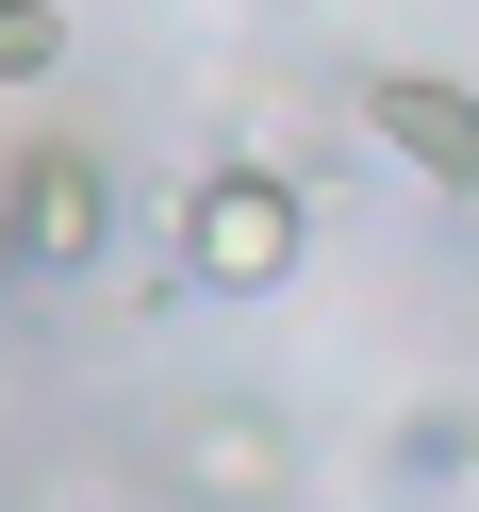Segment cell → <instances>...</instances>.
<instances>
[{"label":"cell","mask_w":479,"mask_h":512,"mask_svg":"<svg viewBox=\"0 0 479 512\" xmlns=\"http://www.w3.org/2000/svg\"><path fill=\"white\" fill-rule=\"evenodd\" d=\"M298 248H314L298 166L232 149V166L182 182V248H166V281H182V298H281V281H298Z\"/></svg>","instance_id":"6da1fadb"},{"label":"cell","mask_w":479,"mask_h":512,"mask_svg":"<svg viewBox=\"0 0 479 512\" xmlns=\"http://www.w3.org/2000/svg\"><path fill=\"white\" fill-rule=\"evenodd\" d=\"M364 149L380 166H413L430 199H479V83H446V67H364Z\"/></svg>","instance_id":"277c9868"},{"label":"cell","mask_w":479,"mask_h":512,"mask_svg":"<svg viewBox=\"0 0 479 512\" xmlns=\"http://www.w3.org/2000/svg\"><path fill=\"white\" fill-rule=\"evenodd\" d=\"M0 232H17V265H34V281L116 265V166H100L83 133H34L17 166H0Z\"/></svg>","instance_id":"7a4b0ae2"},{"label":"cell","mask_w":479,"mask_h":512,"mask_svg":"<svg viewBox=\"0 0 479 512\" xmlns=\"http://www.w3.org/2000/svg\"><path fill=\"white\" fill-rule=\"evenodd\" d=\"M17 281H34V265H17V232H0V298H17Z\"/></svg>","instance_id":"8992f818"},{"label":"cell","mask_w":479,"mask_h":512,"mask_svg":"<svg viewBox=\"0 0 479 512\" xmlns=\"http://www.w3.org/2000/svg\"><path fill=\"white\" fill-rule=\"evenodd\" d=\"M463 479H479V413H463Z\"/></svg>","instance_id":"52a82bcc"},{"label":"cell","mask_w":479,"mask_h":512,"mask_svg":"<svg viewBox=\"0 0 479 512\" xmlns=\"http://www.w3.org/2000/svg\"><path fill=\"white\" fill-rule=\"evenodd\" d=\"M67 67V0H0V83H50Z\"/></svg>","instance_id":"5b68a950"},{"label":"cell","mask_w":479,"mask_h":512,"mask_svg":"<svg viewBox=\"0 0 479 512\" xmlns=\"http://www.w3.org/2000/svg\"><path fill=\"white\" fill-rule=\"evenodd\" d=\"M149 463H166L182 512H281V496H298V430H281L265 397H199V413H166V430H149Z\"/></svg>","instance_id":"3957f363"}]
</instances>
